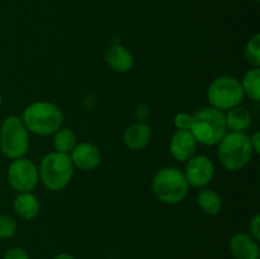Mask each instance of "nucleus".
<instances>
[{
    "mask_svg": "<svg viewBox=\"0 0 260 259\" xmlns=\"http://www.w3.org/2000/svg\"><path fill=\"white\" fill-rule=\"evenodd\" d=\"M22 121L28 132L38 136H48L61 128L63 114L56 104L41 101L32 103L24 109Z\"/></svg>",
    "mask_w": 260,
    "mask_h": 259,
    "instance_id": "1",
    "label": "nucleus"
},
{
    "mask_svg": "<svg viewBox=\"0 0 260 259\" xmlns=\"http://www.w3.org/2000/svg\"><path fill=\"white\" fill-rule=\"evenodd\" d=\"M228 127L225 122V114L222 111L213 107H205L192 116L190 132L196 141L202 145L212 146L218 144L226 135Z\"/></svg>",
    "mask_w": 260,
    "mask_h": 259,
    "instance_id": "2",
    "label": "nucleus"
},
{
    "mask_svg": "<svg viewBox=\"0 0 260 259\" xmlns=\"http://www.w3.org/2000/svg\"><path fill=\"white\" fill-rule=\"evenodd\" d=\"M250 137L245 132L226 134L218 142L217 155L225 169L238 172L245 168L253 156Z\"/></svg>",
    "mask_w": 260,
    "mask_h": 259,
    "instance_id": "3",
    "label": "nucleus"
},
{
    "mask_svg": "<svg viewBox=\"0 0 260 259\" xmlns=\"http://www.w3.org/2000/svg\"><path fill=\"white\" fill-rule=\"evenodd\" d=\"M74 165L70 155L62 152H48L41 160L38 168L40 180L47 189L52 192L62 190L68 187L74 175Z\"/></svg>",
    "mask_w": 260,
    "mask_h": 259,
    "instance_id": "4",
    "label": "nucleus"
},
{
    "mask_svg": "<svg viewBox=\"0 0 260 259\" xmlns=\"http://www.w3.org/2000/svg\"><path fill=\"white\" fill-rule=\"evenodd\" d=\"M152 190L162 203L177 205L187 197L189 184L182 170L175 167H165L155 174Z\"/></svg>",
    "mask_w": 260,
    "mask_h": 259,
    "instance_id": "5",
    "label": "nucleus"
},
{
    "mask_svg": "<svg viewBox=\"0 0 260 259\" xmlns=\"http://www.w3.org/2000/svg\"><path fill=\"white\" fill-rule=\"evenodd\" d=\"M0 149L9 159H19L29 149V132L22 118L9 116L4 119L0 128Z\"/></svg>",
    "mask_w": 260,
    "mask_h": 259,
    "instance_id": "6",
    "label": "nucleus"
},
{
    "mask_svg": "<svg viewBox=\"0 0 260 259\" xmlns=\"http://www.w3.org/2000/svg\"><path fill=\"white\" fill-rule=\"evenodd\" d=\"M243 86L240 80L233 76H220L211 84L207 90V98L211 107L220 111H229L240 106L244 101Z\"/></svg>",
    "mask_w": 260,
    "mask_h": 259,
    "instance_id": "7",
    "label": "nucleus"
},
{
    "mask_svg": "<svg viewBox=\"0 0 260 259\" xmlns=\"http://www.w3.org/2000/svg\"><path fill=\"white\" fill-rule=\"evenodd\" d=\"M7 177L10 187L18 193L32 192L40 182L38 168L35 163L25 157L14 159L10 163Z\"/></svg>",
    "mask_w": 260,
    "mask_h": 259,
    "instance_id": "8",
    "label": "nucleus"
},
{
    "mask_svg": "<svg viewBox=\"0 0 260 259\" xmlns=\"http://www.w3.org/2000/svg\"><path fill=\"white\" fill-rule=\"evenodd\" d=\"M184 173L188 184L197 188H205L215 175V165L210 157L197 155L187 160Z\"/></svg>",
    "mask_w": 260,
    "mask_h": 259,
    "instance_id": "9",
    "label": "nucleus"
},
{
    "mask_svg": "<svg viewBox=\"0 0 260 259\" xmlns=\"http://www.w3.org/2000/svg\"><path fill=\"white\" fill-rule=\"evenodd\" d=\"M70 159L74 167L80 170H91L101 164V150L90 142L76 144L70 152Z\"/></svg>",
    "mask_w": 260,
    "mask_h": 259,
    "instance_id": "10",
    "label": "nucleus"
},
{
    "mask_svg": "<svg viewBox=\"0 0 260 259\" xmlns=\"http://www.w3.org/2000/svg\"><path fill=\"white\" fill-rule=\"evenodd\" d=\"M231 255L234 259H259L258 241L249 233L234 234L229 243Z\"/></svg>",
    "mask_w": 260,
    "mask_h": 259,
    "instance_id": "11",
    "label": "nucleus"
},
{
    "mask_svg": "<svg viewBox=\"0 0 260 259\" xmlns=\"http://www.w3.org/2000/svg\"><path fill=\"white\" fill-rule=\"evenodd\" d=\"M197 144L198 142L196 141L192 132L178 130L170 140V154L178 161H187L190 157L194 156Z\"/></svg>",
    "mask_w": 260,
    "mask_h": 259,
    "instance_id": "12",
    "label": "nucleus"
},
{
    "mask_svg": "<svg viewBox=\"0 0 260 259\" xmlns=\"http://www.w3.org/2000/svg\"><path fill=\"white\" fill-rule=\"evenodd\" d=\"M106 62L116 73H127L134 66V56L124 46L112 45L104 53Z\"/></svg>",
    "mask_w": 260,
    "mask_h": 259,
    "instance_id": "13",
    "label": "nucleus"
},
{
    "mask_svg": "<svg viewBox=\"0 0 260 259\" xmlns=\"http://www.w3.org/2000/svg\"><path fill=\"white\" fill-rule=\"evenodd\" d=\"M150 139H151V128L149 124L141 122L127 127L123 134V142L131 150L144 149L149 144Z\"/></svg>",
    "mask_w": 260,
    "mask_h": 259,
    "instance_id": "14",
    "label": "nucleus"
},
{
    "mask_svg": "<svg viewBox=\"0 0 260 259\" xmlns=\"http://www.w3.org/2000/svg\"><path fill=\"white\" fill-rule=\"evenodd\" d=\"M15 213L25 221L33 220L40 213V202L32 192L19 193L13 201Z\"/></svg>",
    "mask_w": 260,
    "mask_h": 259,
    "instance_id": "15",
    "label": "nucleus"
},
{
    "mask_svg": "<svg viewBox=\"0 0 260 259\" xmlns=\"http://www.w3.org/2000/svg\"><path fill=\"white\" fill-rule=\"evenodd\" d=\"M225 122L233 132H245L251 124V113L245 107H234L225 114Z\"/></svg>",
    "mask_w": 260,
    "mask_h": 259,
    "instance_id": "16",
    "label": "nucleus"
},
{
    "mask_svg": "<svg viewBox=\"0 0 260 259\" xmlns=\"http://www.w3.org/2000/svg\"><path fill=\"white\" fill-rule=\"evenodd\" d=\"M197 202L203 212L207 215H217L222 208V200L218 193L208 188H203L202 190H200L197 196Z\"/></svg>",
    "mask_w": 260,
    "mask_h": 259,
    "instance_id": "17",
    "label": "nucleus"
},
{
    "mask_svg": "<svg viewBox=\"0 0 260 259\" xmlns=\"http://www.w3.org/2000/svg\"><path fill=\"white\" fill-rule=\"evenodd\" d=\"M244 94L250 96V99L258 102L260 99V69L253 68L246 71L241 80Z\"/></svg>",
    "mask_w": 260,
    "mask_h": 259,
    "instance_id": "18",
    "label": "nucleus"
},
{
    "mask_svg": "<svg viewBox=\"0 0 260 259\" xmlns=\"http://www.w3.org/2000/svg\"><path fill=\"white\" fill-rule=\"evenodd\" d=\"M53 135H55L53 137L55 151L69 155L76 146V136L70 128H60Z\"/></svg>",
    "mask_w": 260,
    "mask_h": 259,
    "instance_id": "19",
    "label": "nucleus"
},
{
    "mask_svg": "<svg viewBox=\"0 0 260 259\" xmlns=\"http://www.w3.org/2000/svg\"><path fill=\"white\" fill-rule=\"evenodd\" d=\"M245 57L250 65L259 68L260 65V35L256 33L248 41L245 46Z\"/></svg>",
    "mask_w": 260,
    "mask_h": 259,
    "instance_id": "20",
    "label": "nucleus"
},
{
    "mask_svg": "<svg viewBox=\"0 0 260 259\" xmlns=\"http://www.w3.org/2000/svg\"><path fill=\"white\" fill-rule=\"evenodd\" d=\"M17 233V223L14 218L8 215H0V238L9 239Z\"/></svg>",
    "mask_w": 260,
    "mask_h": 259,
    "instance_id": "21",
    "label": "nucleus"
},
{
    "mask_svg": "<svg viewBox=\"0 0 260 259\" xmlns=\"http://www.w3.org/2000/svg\"><path fill=\"white\" fill-rule=\"evenodd\" d=\"M174 124L180 131H190L192 127V114L180 112L174 117Z\"/></svg>",
    "mask_w": 260,
    "mask_h": 259,
    "instance_id": "22",
    "label": "nucleus"
},
{
    "mask_svg": "<svg viewBox=\"0 0 260 259\" xmlns=\"http://www.w3.org/2000/svg\"><path fill=\"white\" fill-rule=\"evenodd\" d=\"M3 259H29L27 251L19 246H13V248L8 249L4 254Z\"/></svg>",
    "mask_w": 260,
    "mask_h": 259,
    "instance_id": "23",
    "label": "nucleus"
},
{
    "mask_svg": "<svg viewBox=\"0 0 260 259\" xmlns=\"http://www.w3.org/2000/svg\"><path fill=\"white\" fill-rule=\"evenodd\" d=\"M249 231H250V235L255 239L256 241H259L260 239V216L255 215L250 220V223H249Z\"/></svg>",
    "mask_w": 260,
    "mask_h": 259,
    "instance_id": "24",
    "label": "nucleus"
},
{
    "mask_svg": "<svg viewBox=\"0 0 260 259\" xmlns=\"http://www.w3.org/2000/svg\"><path fill=\"white\" fill-rule=\"evenodd\" d=\"M250 145L254 152L260 154V132L259 131L254 132V134L250 136Z\"/></svg>",
    "mask_w": 260,
    "mask_h": 259,
    "instance_id": "25",
    "label": "nucleus"
},
{
    "mask_svg": "<svg viewBox=\"0 0 260 259\" xmlns=\"http://www.w3.org/2000/svg\"><path fill=\"white\" fill-rule=\"evenodd\" d=\"M53 259H76V258H75V256L71 255V254L61 253V254H57V255H56Z\"/></svg>",
    "mask_w": 260,
    "mask_h": 259,
    "instance_id": "26",
    "label": "nucleus"
},
{
    "mask_svg": "<svg viewBox=\"0 0 260 259\" xmlns=\"http://www.w3.org/2000/svg\"><path fill=\"white\" fill-rule=\"evenodd\" d=\"M2 102H3V99H2V94H0V107H2Z\"/></svg>",
    "mask_w": 260,
    "mask_h": 259,
    "instance_id": "27",
    "label": "nucleus"
},
{
    "mask_svg": "<svg viewBox=\"0 0 260 259\" xmlns=\"http://www.w3.org/2000/svg\"><path fill=\"white\" fill-rule=\"evenodd\" d=\"M253 2H259V0H253Z\"/></svg>",
    "mask_w": 260,
    "mask_h": 259,
    "instance_id": "28",
    "label": "nucleus"
}]
</instances>
